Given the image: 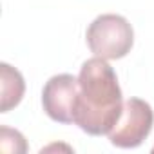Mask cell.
Wrapping results in <instances>:
<instances>
[{
    "label": "cell",
    "mask_w": 154,
    "mask_h": 154,
    "mask_svg": "<svg viewBox=\"0 0 154 154\" xmlns=\"http://www.w3.org/2000/svg\"><path fill=\"white\" fill-rule=\"evenodd\" d=\"M154 125V111L141 98H129L123 103L122 116L107 134L109 141L120 149L140 147L150 134Z\"/></svg>",
    "instance_id": "3957f363"
},
{
    "label": "cell",
    "mask_w": 154,
    "mask_h": 154,
    "mask_svg": "<svg viewBox=\"0 0 154 154\" xmlns=\"http://www.w3.org/2000/svg\"><path fill=\"white\" fill-rule=\"evenodd\" d=\"M122 111L123 98L114 69L100 56L85 60L78 74L74 125L91 136H103L118 123Z\"/></svg>",
    "instance_id": "6da1fadb"
},
{
    "label": "cell",
    "mask_w": 154,
    "mask_h": 154,
    "mask_svg": "<svg viewBox=\"0 0 154 154\" xmlns=\"http://www.w3.org/2000/svg\"><path fill=\"white\" fill-rule=\"evenodd\" d=\"M0 149L4 152H15V154H24L27 152V143L26 138L22 136V132L9 129L6 125L0 127Z\"/></svg>",
    "instance_id": "8992f818"
},
{
    "label": "cell",
    "mask_w": 154,
    "mask_h": 154,
    "mask_svg": "<svg viewBox=\"0 0 154 154\" xmlns=\"http://www.w3.org/2000/svg\"><path fill=\"white\" fill-rule=\"evenodd\" d=\"M85 40L94 56L120 60L131 53L134 44V31L125 17L105 13L89 24Z\"/></svg>",
    "instance_id": "7a4b0ae2"
},
{
    "label": "cell",
    "mask_w": 154,
    "mask_h": 154,
    "mask_svg": "<svg viewBox=\"0 0 154 154\" xmlns=\"http://www.w3.org/2000/svg\"><path fill=\"white\" fill-rule=\"evenodd\" d=\"M26 93V82L18 69L9 63H0V112H9L17 107Z\"/></svg>",
    "instance_id": "5b68a950"
},
{
    "label": "cell",
    "mask_w": 154,
    "mask_h": 154,
    "mask_svg": "<svg viewBox=\"0 0 154 154\" xmlns=\"http://www.w3.org/2000/svg\"><path fill=\"white\" fill-rule=\"evenodd\" d=\"M152 152H154V147H152Z\"/></svg>",
    "instance_id": "52a82bcc"
},
{
    "label": "cell",
    "mask_w": 154,
    "mask_h": 154,
    "mask_svg": "<svg viewBox=\"0 0 154 154\" xmlns=\"http://www.w3.org/2000/svg\"><path fill=\"white\" fill-rule=\"evenodd\" d=\"M78 96V78L72 74H54L42 91V107L45 114L58 123H74V107Z\"/></svg>",
    "instance_id": "277c9868"
}]
</instances>
